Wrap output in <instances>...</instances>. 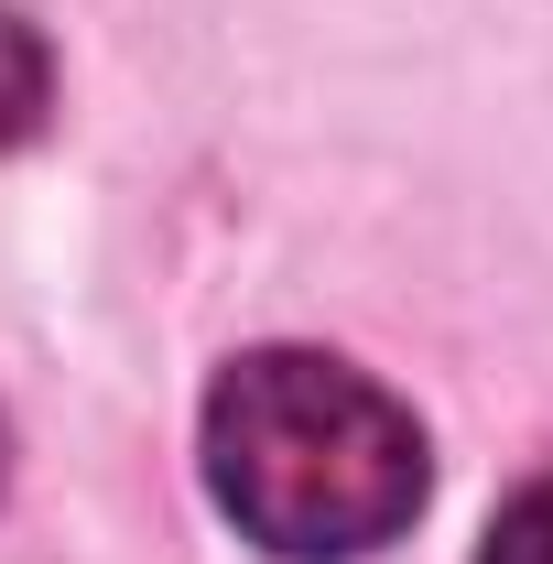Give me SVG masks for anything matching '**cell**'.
<instances>
[{
	"instance_id": "obj_1",
	"label": "cell",
	"mask_w": 553,
	"mask_h": 564,
	"mask_svg": "<svg viewBox=\"0 0 553 564\" xmlns=\"http://www.w3.org/2000/svg\"><path fill=\"white\" fill-rule=\"evenodd\" d=\"M207 489L282 564H358L423 510V423L347 358L250 348L207 391Z\"/></svg>"
},
{
	"instance_id": "obj_2",
	"label": "cell",
	"mask_w": 553,
	"mask_h": 564,
	"mask_svg": "<svg viewBox=\"0 0 553 564\" xmlns=\"http://www.w3.org/2000/svg\"><path fill=\"white\" fill-rule=\"evenodd\" d=\"M44 109H55V55H44V33L0 0V152L44 131Z\"/></svg>"
},
{
	"instance_id": "obj_3",
	"label": "cell",
	"mask_w": 553,
	"mask_h": 564,
	"mask_svg": "<svg viewBox=\"0 0 553 564\" xmlns=\"http://www.w3.org/2000/svg\"><path fill=\"white\" fill-rule=\"evenodd\" d=\"M478 564H553V478H543V489H521L499 521H488Z\"/></svg>"
}]
</instances>
